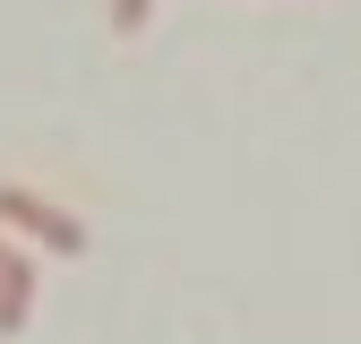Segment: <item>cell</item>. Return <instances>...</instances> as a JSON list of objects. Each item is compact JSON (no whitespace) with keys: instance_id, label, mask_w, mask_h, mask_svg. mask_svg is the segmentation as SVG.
<instances>
[{"instance_id":"6da1fadb","label":"cell","mask_w":361,"mask_h":344,"mask_svg":"<svg viewBox=\"0 0 361 344\" xmlns=\"http://www.w3.org/2000/svg\"><path fill=\"white\" fill-rule=\"evenodd\" d=\"M0 224L26 233V241H43V250H61V258L86 250V224H78L69 207H52L43 190H26V181H0Z\"/></svg>"},{"instance_id":"7a4b0ae2","label":"cell","mask_w":361,"mask_h":344,"mask_svg":"<svg viewBox=\"0 0 361 344\" xmlns=\"http://www.w3.org/2000/svg\"><path fill=\"white\" fill-rule=\"evenodd\" d=\"M155 18V0H112V35H138Z\"/></svg>"},{"instance_id":"3957f363","label":"cell","mask_w":361,"mask_h":344,"mask_svg":"<svg viewBox=\"0 0 361 344\" xmlns=\"http://www.w3.org/2000/svg\"><path fill=\"white\" fill-rule=\"evenodd\" d=\"M9 267H18V241H0V276H9Z\"/></svg>"}]
</instances>
